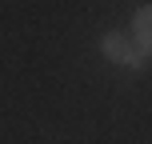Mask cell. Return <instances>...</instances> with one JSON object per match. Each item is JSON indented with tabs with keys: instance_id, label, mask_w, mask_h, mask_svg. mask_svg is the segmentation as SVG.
<instances>
[{
	"instance_id": "cell-1",
	"label": "cell",
	"mask_w": 152,
	"mask_h": 144,
	"mask_svg": "<svg viewBox=\"0 0 152 144\" xmlns=\"http://www.w3.org/2000/svg\"><path fill=\"white\" fill-rule=\"evenodd\" d=\"M100 48H104L108 60L124 64V68H144V52H140V44L128 40V36H120V32H108V36L100 40Z\"/></svg>"
},
{
	"instance_id": "cell-2",
	"label": "cell",
	"mask_w": 152,
	"mask_h": 144,
	"mask_svg": "<svg viewBox=\"0 0 152 144\" xmlns=\"http://www.w3.org/2000/svg\"><path fill=\"white\" fill-rule=\"evenodd\" d=\"M132 32H136L140 52H152V4H144V8L136 12V20H132Z\"/></svg>"
}]
</instances>
